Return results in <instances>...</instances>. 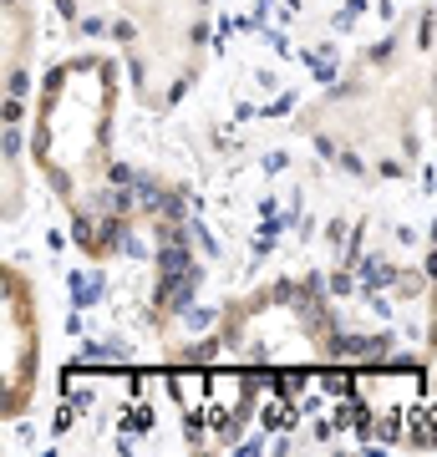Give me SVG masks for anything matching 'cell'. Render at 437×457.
I'll return each instance as SVG.
<instances>
[{
    "instance_id": "obj_3",
    "label": "cell",
    "mask_w": 437,
    "mask_h": 457,
    "mask_svg": "<svg viewBox=\"0 0 437 457\" xmlns=\"http://www.w3.org/2000/svg\"><path fill=\"white\" fill-rule=\"evenodd\" d=\"M66 26L97 46H117L138 107L168 112L189 97L209 62V0H56Z\"/></svg>"
},
{
    "instance_id": "obj_6",
    "label": "cell",
    "mask_w": 437,
    "mask_h": 457,
    "mask_svg": "<svg viewBox=\"0 0 437 457\" xmlns=\"http://www.w3.org/2000/svg\"><path fill=\"white\" fill-rule=\"evenodd\" d=\"M36 11L31 0H5V143H16L36 97Z\"/></svg>"
},
{
    "instance_id": "obj_7",
    "label": "cell",
    "mask_w": 437,
    "mask_h": 457,
    "mask_svg": "<svg viewBox=\"0 0 437 457\" xmlns=\"http://www.w3.org/2000/svg\"><path fill=\"white\" fill-rule=\"evenodd\" d=\"M427 351H422V366H417V407L422 417L437 427V249H433V264H427Z\"/></svg>"
},
{
    "instance_id": "obj_2",
    "label": "cell",
    "mask_w": 437,
    "mask_h": 457,
    "mask_svg": "<svg viewBox=\"0 0 437 457\" xmlns=\"http://www.w3.org/2000/svg\"><path fill=\"white\" fill-rule=\"evenodd\" d=\"M122 77H128L122 56L81 46L41 71L26 117V158L62 204L77 249L92 260L122 254L132 224L128 179L113 153Z\"/></svg>"
},
{
    "instance_id": "obj_1",
    "label": "cell",
    "mask_w": 437,
    "mask_h": 457,
    "mask_svg": "<svg viewBox=\"0 0 437 457\" xmlns=\"http://www.w3.org/2000/svg\"><path fill=\"white\" fill-rule=\"evenodd\" d=\"M295 128L357 179H417L437 163V5L366 41Z\"/></svg>"
},
{
    "instance_id": "obj_4",
    "label": "cell",
    "mask_w": 437,
    "mask_h": 457,
    "mask_svg": "<svg viewBox=\"0 0 437 457\" xmlns=\"http://www.w3.org/2000/svg\"><path fill=\"white\" fill-rule=\"evenodd\" d=\"M214 356L229 366H315L340 361L346 345L310 285H259L219 315Z\"/></svg>"
},
{
    "instance_id": "obj_5",
    "label": "cell",
    "mask_w": 437,
    "mask_h": 457,
    "mask_svg": "<svg viewBox=\"0 0 437 457\" xmlns=\"http://www.w3.org/2000/svg\"><path fill=\"white\" fill-rule=\"evenodd\" d=\"M41 381V300L16 260L0 264V411L26 417Z\"/></svg>"
}]
</instances>
